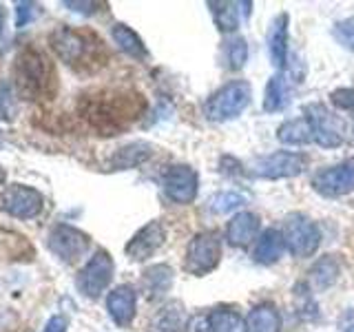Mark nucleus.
<instances>
[{"mask_svg": "<svg viewBox=\"0 0 354 332\" xmlns=\"http://www.w3.org/2000/svg\"><path fill=\"white\" fill-rule=\"evenodd\" d=\"M18 93L36 102V100H49L55 93V69L53 62L38 49H25L14 66Z\"/></svg>", "mask_w": 354, "mask_h": 332, "instance_id": "1", "label": "nucleus"}, {"mask_svg": "<svg viewBox=\"0 0 354 332\" xmlns=\"http://www.w3.org/2000/svg\"><path fill=\"white\" fill-rule=\"evenodd\" d=\"M252 89L246 80H232L208 98L204 113L210 122H228L243 113L250 104Z\"/></svg>", "mask_w": 354, "mask_h": 332, "instance_id": "2", "label": "nucleus"}, {"mask_svg": "<svg viewBox=\"0 0 354 332\" xmlns=\"http://www.w3.org/2000/svg\"><path fill=\"white\" fill-rule=\"evenodd\" d=\"M49 42L55 55L69 66H80V64L88 66L86 60H95V51H100V42L93 36L73 31L69 27L55 29L49 36Z\"/></svg>", "mask_w": 354, "mask_h": 332, "instance_id": "3", "label": "nucleus"}, {"mask_svg": "<svg viewBox=\"0 0 354 332\" xmlns=\"http://www.w3.org/2000/svg\"><path fill=\"white\" fill-rule=\"evenodd\" d=\"M283 241L286 248L292 257L306 259L313 257L321 246V230L313 219L306 217L304 213H292L283 221Z\"/></svg>", "mask_w": 354, "mask_h": 332, "instance_id": "4", "label": "nucleus"}, {"mask_svg": "<svg viewBox=\"0 0 354 332\" xmlns=\"http://www.w3.org/2000/svg\"><path fill=\"white\" fill-rule=\"evenodd\" d=\"M221 257V241L213 230L197 232L186 248V270L195 277H204L213 273L219 266Z\"/></svg>", "mask_w": 354, "mask_h": 332, "instance_id": "5", "label": "nucleus"}, {"mask_svg": "<svg viewBox=\"0 0 354 332\" xmlns=\"http://www.w3.org/2000/svg\"><path fill=\"white\" fill-rule=\"evenodd\" d=\"M111 279H113V259H111V255L106 250H95L93 257L77 273L75 286L84 297L97 299L106 290Z\"/></svg>", "mask_w": 354, "mask_h": 332, "instance_id": "6", "label": "nucleus"}, {"mask_svg": "<svg viewBox=\"0 0 354 332\" xmlns=\"http://www.w3.org/2000/svg\"><path fill=\"white\" fill-rule=\"evenodd\" d=\"M313 188L324 197H341L354 191V158L321 169L313 175Z\"/></svg>", "mask_w": 354, "mask_h": 332, "instance_id": "7", "label": "nucleus"}, {"mask_svg": "<svg viewBox=\"0 0 354 332\" xmlns=\"http://www.w3.org/2000/svg\"><path fill=\"white\" fill-rule=\"evenodd\" d=\"M306 169V158L295 151H274L263 155L252 166V173L263 180H286V177H297Z\"/></svg>", "mask_w": 354, "mask_h": 332, "instance_id": "8", "label": "nucleus"}, {"mask_svg": "<svg viewBox=\"0 0 354 332\" xmlns=\"http://www.w3.org/2000/svg\"><path fill=\"white\" fill-rule=\"evenodd\" d=\"M306 118L313 127V136L315 142L324 149H337L343 144V122L330 113V111L321 104V102H313L306 107Z\"/></svg>", "mask_w": 354, "mask_h": 332, "instance_id": "9", "label": "nucleus"}, {"mask_svg": "<svg viewBox=\"0 0 354 332\" xmlns=\"http://www.w3.org/2000/svg\"><path fill=\"white\" fill-rule=\"evenodd\" d=\"M0 208H3L5 213H9L11 217L33 219L42 213L44 199L36 188L14 184V186H7L3 195H0Z\"/></svg>", "mask_w": 354, "mask_h": 332, "instance_id": "10", "label": "nucleus"}, {"mask_svg": "<svg viewBox=\"0 0 354 332\" xmlns=\"http://www.w3.org/2000/svg\"><path fill=\"white\" fill-rule=\"evenodd\" d=\"M88 246H91V237L86 232L66 224L55 226L49 235V248L66 264H73L80 257H84L88 252Z\"/></svg>", "mask_w": 354, "mask_h": 332, "instance_id": "11", "label": "nucleus"}, {"mask_svg": "<svg viewBox=\"0 0 354 332\" xmlns=\"http://www.w3.org/2000/svg\"><path fill=\"white\" fill-rule=\"evenodd\" d=\"M197 188H199V175L195 169L186 164H175L164 175V193L175 204L195 202Z\"/></svg>", "mask_w": 354, "mask_h": 332, "instance_id": "12", "label": "nucleus"}, {"mask_svg": "<svg viewBox=\"0 0 354 332\" xmlns=\"http://www.w3.org/2000/svg\"><path fill=\"white\" fill-rule=\"evenodd\" d=\"M164 241H166V228L162 221H149L147 226H142L131 237L124 252L133 261H147L164 246Z\"/></svg>", "mask_w": 354, "mask_h": 332, "instance_id": "13", "label": "nucleus"}, {"mask_svg": "<svg viewBox=\"0 0 354 332\" xmlns=\"http://www.w3.org/2000/svg\"><path fill=\"white\" fill-rule=\"evenodd\" d=\"M138 297L131 286H118L106 297V310L118 326H129L136 317Z\"/></svg>", "mask_w": 354, "mask_h": 332, "instance_id": "14", "label": "nucleus"}, {"mask_svg": "<svg viewBox=\"0 0 354 332\" xmlns=\"http://www.w3.org/2000/svg\"><path fill=\"white\" fill-rule=\"evenodd\" d=\"M261 221L254 213H248V210H241L235 217L228 221L226 226V239L230 246H237V248H246L252 243V239L257 237Z\"/></svg>", "mask_w": 354, "mask_h": 332, "instance_id": "15", "label": "nucleus"}, {"mask_svg": "<svg viewBox=\"0 0 354 332\" xmlns=\"http://www.w3.org/2000/svg\"><path fill=\"white\" fill-rule=\"evenodd\" d=\"M288 25H290V16L279 14L270 22L268 29V55L277 69L288 60Z\"/></svg>", "mask_w": 354, "mask_h": 332, "instance_id": "16", "label": "nucleus"}, {"mask_svg": "<svg viewBox=\"0 0 354 332\" xmlns=\"http://www.w3.org/2000/svg\"><path fill=\"white\" fill-rule=\"evenodd\" d=\"M286 250V241H283V235L279 230H263L261 237L254 243V252L252 257L257 264L261 266H270V264H277L281 259V255Z\"/></svg>", "mask_w": 354, "mask_h": 332, "instance_id": "17", "label": "nucleus"}, {"mask_svg": "<svg viewBox=\"0 0 354 332\" xmlns=\"http://www.w3.org/2000/svg\"><path fill=\"white\" fill-rule=\"evenodd\" d=\"M277 140L286 147H306V144L315 142L313 136V127H310L308 118H295V120H286L283 124L277 129Z\"/></svg>", "mask_w": 354, "mask_h": 332, "instance_id": "18", "label": "nucleus"}, {"mask_svg": "<svg viewBox=\"0 0 354 332\" xmlns=\"http://www.w3.org/2000/svg\"><path fill=\"white\" fill-rule=\"evenodd\" d=\"M248 332H281V315L279 310L270 304H259L257 308L250 310L246 319Z\"/></svg>", "mask_w": 354, "mask_h": 332, "instance_id": "19", "label": "nucleus"}, {"mask_svg": "<svg viewBox=\"0 0 354 332\" xmlns=\"http://www.w3.org/2000/svg\"><path fill=\"white\" fill-rule=\"evenodd\" d=\"M206 321H208V332H248L246 319L228 308L213 310Z\"/></svg>", "mask_w": 354, "mask_h": 332, "instance_id": "20", "label": "nucleus"}, {"mask_svg": "<svg viewBox=\"0 0 354 332\" xmlns=\"http://www.w3.org/2000/svg\"><path fill=\"white\" fill-rule=\"evenodd\" d=\"M153 155L151 144L147 142H133L129 147L120 149L113 158H111V166L113 169H136V166L144 164Z\"/></svg>", "mask_w": 354, "mask_h": 332, "instance_id": "21", "label": "nucleus"}, {"mask_svg": "<svg viewBox=\"0 0 354 332\" xmlns=\"http://www.w3.org/2000/svg\"><path fill=\"white\" fill-rule=\"evenodd\" d=\"M310 282L315 284V288L319 290H326V288L335 286L339 275H341V266L339 261L332 257V255H326V257H321L319 261H315V266L310 268Z\"/></svg>", "mask_w": 354, "mask_h": 332, "instance_id": "22", "label": "nucleus"}, {"mask_svg": "<svg viewBox=\"0 0 354 332\" xmlns=\"http://www.w3.org/2000/svg\"><path fill=\"white\" fill-rule=\"evenodd\" d=\"M290 102L288 98V86L283 75H272L268 84H266V93H263V111L266 113H277V111H283Z\"/></svg>", "mask_w": 354, "mask_h": 332, "instance_id": "23", "label": "nucleus"}, {"mask_svg": "<svg viewBox=\"0 0 354 332\" xmlns=\"http://www.w3.org/2000/svg\"><path fill=\"white\" fill-rule=\"evenodd\" d=\"M173 286V270L169 266H151L144 273V288H147V293L151 299L155 297H162L164 293H169Z\"/></svg>", "mask_w": 354, "mask_h": 332, "instance_id": "24", "label": "nucleus"}, {"mask_svg": "<svg viewBox=\"0 0 354 332\" xmlns=\"http://www.w3.org/2000/svg\"><path fill=\"white\" fill-rule=\"evenodd\" d=\"M213 11L215 25L221 33H232L239 27V7L241 3H228V0H219V3H208Z\"/></svg>", "mask_w": 354, "mask_h": 332, "instance_id": "25", "label": "nucleus"}, {"mask_svg": "<svg viewBox=\"0 0 354 332\" xmlns=\"http://www.w3.org/2000/svg\"><path fill=\"white\" fill-rule=\"evenodd\" d=\"M111 36H113L115 44L124 53L133 55V58H147V47H144L142 38L131 27H127V25H115L113 31H111Z\"/></svg>", "mask_w": 354, "mask_h": 332, "instance_id": "26", "label": "nucleus"}, {"mask_svg": "<svg viewBox=\"0 0 354 332\" xmlns=\"http://www.w3.org/2000/svg\"><path fill=\"white\" fill-rule=\"evenodd\" d=\"M246 202H248L246 195H241V193H237V191H226V193H217V195L210 197L208 208H210V213L224 215V213H230V210H235V208L243 206Z\"/></svg>", "mask_w": 354, "mask_h": 332, "instance_id": "27", "label": "nucleus"}, {"mask_svg": "<svg viewBox=\"0 0 354 332\" xmlns=\"http://www.w3.org/2000/svg\"><path fill=\"white\" fill-rule=\"evenodd\" d=\"M155 326L162 332H180L184 326V313L177 304H171L169 308H164L162 313L155 319Z\"/></svg>", "mask_w": 354, "mask_h": 332, "instance_id": "28", "label": "nucleus"}, {"mask_svg": "<svg viewBox=\"0 0 354 332\" xmlns=\"http://www.w3.org/2000/svg\"><path fill=\"white\" fill-rule=\"evenodd\" d=\"M16 118V93L7 80H0V122H11Z\"/></svg>", "mask_w": 354, "mask_h": 332, "instance_id": "29", "label": "nucleus"}, {"mask_svg": "<svg viewBox=\"0 0 354 332\" xmlns=\"http://www.w3.org/2000/svg\"><path fill=\"white\" fill-rule=\"evenodd\" d=\"M248 62V44L243 38H232L228 42V64L232 71L243 69V64Z\"/></svg>", "mask_w": 354, "mask_h": 332, "instance_id": "30", "label": "nucleus"}, {"mask_svg": "<svg viewBox=\"0 0 354 332\" xmlns=\"http://www.w3.org/2000/svg\"><path fill=\"white\" fill-rule=\"evenodd\" d=\"M332 36H335V40L341 44L343 49L354 53V16L337 22L335 29H332Z\"/></svg>", "mask_w": 354, "mask_h": 332, "instance_id": "31", "label": "nucleus"}, {"mask_svg": "<svg viewBox=\"0 0 354 332\" xmlns=\"http://www.w3.org/2000/svg\"><path fill=\"white\" fill-rule=\"evenodd\" d=\"M330 102L339 111H354V89L352 86L335 89V91L330 93Z\"/></svg>", "mask_w": 354, "mask_h": 332, "instance_id": "32", "label": "nucleus"}, {"mask_svg": "<svg viewBox=\"0 0 354 332\" xmlns=\"http://www.w3.org/2000/svg\"><path fill=\"white\" fill-rule=\"evenodd\" d=\"M38 5H33V3H18L16 5V27L22 29V27H27L29 22L38 16Z\"/></svg>", "mask_w": 354, "mask_h": 332, "instance_id": "33", "label": "nucleus"}, {"mask_svg": "<svg viewBox=\"0 0 354 332\" xmlns=\"http://www.w3.org/2000/svg\"><path fill=\"white\" fill-rule=\"evenodd\" d=\"M44 332H66V319L55 315L47 321V326H44Z\"/></svg>", "mask_w": 354, "mask_h": 332, "instance_id": "34", "label": "nucleus"}, {"mask_svg": "<svg viewBox=\"0 0 354 332\" xmlns=\"http://www.w3.org/2000/svg\"><path fill=\"white\" fill-rule=\"evenodd\" d=\"M64 7H69L73 11H80V14H93L95 7H100V5L97 3H69V0H66Z\"/></svg>", "mask_w": 354, "mask_h": 332, "instance_id": "35", "label": "nucleus"}, {"mask_svg": "<svg viewBox=\"0 0 354 332\" xmlns=\"http://www.w3.org/2000/svg\"><path fill=\"white\" fill-rule=\"evenodd\" d=\"M3 22H5V11L0 7V33H3Z\"/></svg>", "mask_w": 354, "mask_h": 332, "instance_id": "36", "label": "nucleus"}, {"mask_svg": "<svg viewBox=\"0 0 354 332\" xmlns=\"http://www.w3.org/2000/svg\"><path fill=\"white\" fill-rule=\"evenodd\" d=\"M5 177H7V173H5V169H3V166H0V184L5 182Z\"/></svg>", "mask_w": 354, "mask_h": 332, "instance_id": "37", "label": "nucleus"}, {"mask_svg": "<svg viewBox=\"0 0 354 332\" xmlns=\"http://www.w3.org/2000/svg\"><path fill=\"white\" fill-rule=\"evenodd\" d=\"M343 332H354V324H352V326H348V328L343 330Z\"/></svg>", "mask_w": 354, "mask_h": 332, "instance_id": "38", "label": "nucleus"}]
</instances>
